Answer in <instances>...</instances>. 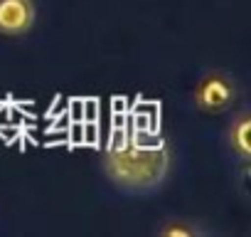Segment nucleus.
Instances as JSON below:
<instances>
[{
    "label": "nucleus",
    "instance_id": "nucleus-1",
    "mask_svg": "<svg viewBox=\"0 0 251 237\" xmlns=\"http://www.w3.org/2000/svg\"><path fill=\"white\" fill-rule=\"evenodd\" d=\"M173 153L168 141L153 131H116L103 151L108 178L131 193H151L168 178Z\"/></svg>",
    "mask_w": 251,
    "mask_h": 237
},
{
    "label": "nucleus",
    "instance_id": "nucleus-2",
    "mask_svg": "<svg viewBox=\"0 0 251 237\" xmlns=\"http://www.w3.org/2000/svg\"><path fill=\"white\" fill-rule=\"evenodd\" d=\"M236 96H239L236 82L224 69H209V72H204L200 77L195 91H192L195 106L202 114H209V116H217V114L229 111L236 104Z\"/></svg>",
    "mask_w": 251,
    "mask_h": 237
},
{
    "label": "nucleus",
    "instance_id": "nucleus-3",
    "mask_svg": "<svg viewBox=\"0 0 251 237\" xmlns=\"http://www.w3.org/2000/svg\"><path fill=\"white\" fill-rule=\"evenodd\" d=\"M32 0H0V35L23 37L35 25Z\"/></svg>",
    "mask_w": 251,
    "mask_h": 237
},
{
    "label": "nucleus",
    "instance_id": "nucleus-4",
    "mask_svg": "<svg viewBox=\"0 0 251 237\" xmlns=\"http://www.w3.org/2000/svg\"><path fill=\"white\" fill-rule=\"evenodd\" d=\"M249 129H251V118H249V114L244 111V114H239L236 118H231V124H229V131H226V136H229V146H231V151L244 161V163H249V158H251V144H249Z\"/></svg>",
    "mask_w": 251,
    "mask_h": 237
},
{
    "label": "nucleus",
    "instance_id": "nucleus-5",
    "mask_svg": "<svg viewBox=\"0 0 251 237\" xmlns=\"http://www.w3.org/2000/svg\"><path fill=\"white\" fill-rule=\"evenodd\" d=\"M163 237H195V235H202V230L187 220H168L160 230H158Z\"/></svg>",
    "mask_w": 251,
    "mask_h": 237
}]
</instances>
